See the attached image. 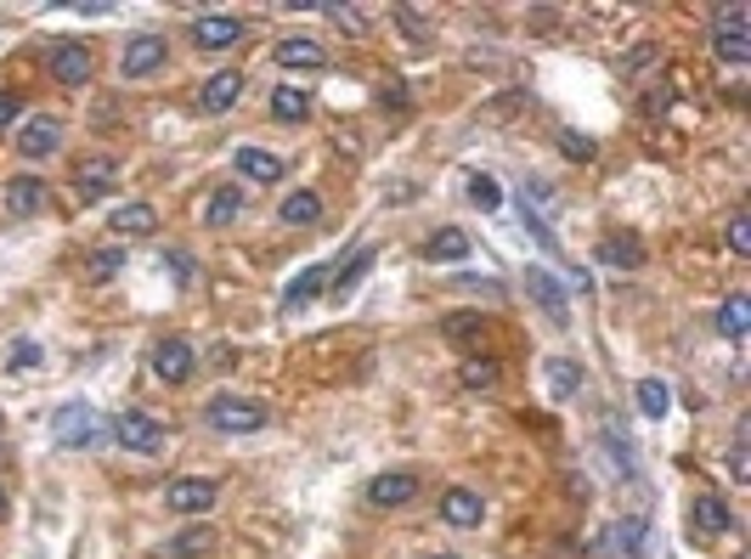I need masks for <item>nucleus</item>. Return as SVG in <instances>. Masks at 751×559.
Listing matches in <instances>:
<instances>
[{
    "mask_svg": "<svg viewBox=\"0 0 751 559\" xmlns=\"http://www.w3.org/2000/svg\"><path fill=\"white\" fill-rule=\"evenodd\" d=\"M170 271H175V283H193V260H186V249H170Z\"/></svg>",
    "mask_w": 751,
    "mask_h": 559,
    "instance_id": "obj_41",
    "label": "nucleus"
},
{
    "mask_svg": "<svg viewBox=\"0 0 751 559\" xmlns=\"http://www.w3.org/2000/svg\"><path fill=\"white\" fill-rule=\"evenodd\" d=\"M238 40H244V18H232V12H210L193 23V45H204V52H226Z\"/></svg>",
    "mask_w": 751,
    "mask_h": 559,
    "instance_id": "obj_10",
    "label": "nucleus"
},
{
    "mask_svg": "<svg viewBox=\"0 0 751 559\" xmlns=\"http://www.w3.org/2000/svg\"><path fill=\"white\" fill-rule=\"evenodd\" d=\"M441 334H447L452 345H481V334H486V322H481L475 311H452V316L441 322Z\"/></svg>",
    "mask_w": 751,
    "mask_h": 559,
    "instance_id": "obj_31",
    "label": "nucleus"
},
{
    "mask_svg": "<svg viewBox=\"0 0 751 559\" xmlns=\"http://www.w3.org/2000/svg\"><path fill=\"white\" fill-rule=\"evenodd\" d=\"M322 12H328V18H340V23H345V34H367V29H362V12H356V7H322Z\"/></svg>",
    "mask_w": 751,
    "mask_h": 559,
    "instance_id": "obj_40",
    "label": "nucleus"
},
{
    "mask_svg": "<svg viewBox=\"0 0 751 559\" xmlns=\"http://www.w3.org/2000/svg\"><path fill=\"white\" fill-rule=\"evenodd\" d=\"M639 412L644 418H667L673 412V385L667 379H639Z\"/></svg>",
    "mask_w": 751,
    "mask_h": 559,
    "instance_id": "obj_29",
    "label": "nucleus"
},
{
    "mask_svg": "<svg viewBox=\"0 0 751 559\" xmlns=\"http://www.w3.org/2000/svg\"><path fill=\"white\" fill-rule=\"evenodd\" d=\"M425 255H430V260H441V266L463 260V255H469V232H463V226H441L436 238L425 244Z\"/></svg>",
    "mask_w": 751,
    "mask_h": 559,
    "instance_id": "obj_28",
    "label": "nucleus"
},
{
    "mask_svg": "<svg viewBox=\"0 0 751 559\" xmlns=\"http://www.w3.org/2000/svg\"><path fill=\"white\" fill-rule=\"evenodd\" d=\"M114 181H119V164H114V159H103V153H97V159H85V164H79V175H74L79 198H103Z\"/></svg>",
    "mask_w": 751,
    "mask_h": 559,
    "instance_id": "obj_21",
    "label": "nucleus"
},
{
    "mask_svg": "<svg viewBox=\"0 0 751 559\" xmlns=\"http://www.w3.org/2000/svg\"><path fill=\"white\" fill-rule=\"evenodd\" d=\"M40 356H45V351H40L34 340H18V351L7 356V367H12V373H23V367H40Z\"/></svg>",
    "mask_w": 751,
    "mask_h": 559,
    "instance_id": "obj_38",
    "label": "nucleus"
},
{
    "mask_svg": "<svg viewBox=\"0 0 751 559\" xmlns=\"http://www.w3.org/2000/svg\"><path fill=\"white\" fill-rule=\"evenodd\" d=\"M210 548H215V531H210V526H186V531L164 537V542L153 548V559H204Z\"/></svg>",
    "mask_w": 751,
    "mask_h": 559,
    "instance_id": "obj_15",
    "label": "nucleus"
},
{
    "mask_svg": "<svg viewBox=\"0 0 751 559\" xmlns=\"http://www.w3.org/2000/svg\"><path fill=\"white\" fill-rule=\"evenodd\" d=\"M45 198H52V193H45L40 175H12V181H7V209H12V215H40Z\"/></svg>",
    "mask_w": 751,
    "mask_h": 559,
    "instance_id": "obj_20",
    "label": "nucleus"
},
{
    "mask_svg": "<svg viewBox=\"0 0 751 559\" xmlns=\"http://www.w3.org/2000/svg\"><path fill=\"white\" fill-rule=\"evenodd\" d=\"M430 559H452V553H430Z\"/></svg>",
    "mask_w": 751,
    "mask_h": 559,
    "instance_id": "obj_46",
    "label": "nucleus"
},
{
    "mask_svg": "<svg viewBox=\"0 0 751 559\" xmlns=\"http://www.w3.org/2000/svg\"><path fill=\"white\" fill-rule=\"evenodd\" d=\"M718 329H723L729 340H740V334L751 329V300H745V294H729V300H723V311H718Z\"/></svg>",
    "mask_w": 751,
    "mask_h": 559,
    "instance_id": "obj_33",
    "label": "nucleus"
},
{
    "mask_svg": "<svg viewBox=\"0 0 751 559\" xmlns=\"http://www.w3.org/2000/svg\"><path fill=\"white\" fill-rule=\"evenodd\" d=\"M153 373L164 385H186V379H193V345H186V340H159L153 345Z\"/></svg>",
    "mask_w": 751,
    "mask_h": 559,
    "instance_id": "obj_11",
    "label": "nucleus"
},
{
    "mask_svg": "<svg viewBox=\"0 0 751 559\" xmlns=\"http://www.w3.org/2000/svg\"><path fill=\"white\" fill-rule=\"evenodd\" d=\"M164 63H170L164 34H130V40H125V57H119V74H125V79H148V74H159Z\"/></svg>",
    "mask_w": 751,
    "mask_h": 559,
    "instance_id": "obj_6",
    "label": "nucleus"
},
{
    "mask_svg": "<svg viewBox=\"0 0 751 559\" xmlns=\"http://www.w3.org/2000/svg\"><path fill=\"white\" fill-rule=\"evenodd\" d=\"M593 260L610 266V271H639V266H644V249H639L633 238H604V244L593 249Z\"/></svg>",
    "mask_w": 751,
    "mask_h": 559,
    "instance_id": "obj_22",
    "label": "nucleus"
},
{
    "mask_svg": "<svg viewBox=\"0 0 751 559\" xmlns=\"http://www.w3.org/2000/svg\"><path fill=\"white\" fill-rule=\"evenodd\" d=\"M526 294H532V300H537V305H543L554 322H566V300H571V294H566V283H559L554 271H543V266H526Z\"/></svg>",
    "mask_w": 751,
    "mask_h": 559,
    "instance_id": "obj_14",
    "label": "nucleus"
},
{
    "mask_svg": "<svg viewBox=\"0 0 751 559\" xmlns=\"http://www.w3.org/2000/svg\"><path fill=\"white\" fill-rule=\"evenodd\" d=\"M119 266H125V249H90V266H85V271L97 277V283H108Z\"/></svg>",
    "mask_w": 751,
    "mask_h": 559,
    "instance_id": "obj_35",
    "label": "nucleus"
},
{
    "mask_svg": "<svg viewBox=\"0 0 751 559\" xmlns=\"http://www.w3.org/2000/svg\"><path fill=\"white\" fill-rule=\"evenodd\" d=\"M18 114H23V108H18V97H12V90H0V130H7Z\"/></svg>",
    "mask_w": 751,
    "mask_h": 559,
    "instance_id": "obj_42",
    "label": "nucleus"
},
{
    "mask_svg": "<svg viewBox=\"0 0 751 559\" xmlns=\"http://www.w3.org/2000/svg\"><path fill=\"white\" fill-rule=\"evenodd\" d=\"M729 255H734V260H751V221H745V215H729Z\"/></svg>",
    "mask_w": 751,
    "mask_h": 559,
    "instance_id": "obj_36",
    "label": "nucleus"
},
{
    "mask_svg": "<svg viewBox=\"0 0 751 559\" xmlns=\"http://www.w3.org/2000/svg\"><path fill=\"white\" fill-rule=\"evenodd\" d=\"M57 148H63V119H52V114H34L18 130V153L23 159H45V153H57Z\"/></svg>",
    "mask_w": 751,
    "mask_h": 559,
    "instance_id": "obj_9",
    "label": "nucleus"
},
{
    "mask_svg": "<svg viewBox=\"0 0 751 559\" xmlns=\"http://www.w3.org/2000/svg\"><path fill=\"white\" fill-rule=\"evenodd\" d=\"M305 114H311V97H305L300 85H277V90H271V119H277V125H300Z\"/></svg>",
    "mask_w": 751,
    "mask_h": 559,
    "instance_id": "obj_26",
    "label": "nucleus"
},
{
    "mask_svg": "<svg viewBox=\"0 0 751 559\" xmlns=\"http://www.w3.org/2000/svg\"><path fill=\"white\" fill-rule=\"evenodd\" d=\"M45 74H52L57 85H85L90 74H97V57H90L85 40H57L52 52H45Z\"/></svg>",
    "mask_w": 751,
    "mask_h": 559,
    "instance_id": "obj_4",
    "label": "nucleus"
},
{
    "mask_svg": "<svg viewBox=\"0 0 751 559\" xmlns=\"http://www.w3.org/2000/svg\"><path fill=\"white\" fill-rule=\"evenodd\" d=\"M458 289H475V294L486 289V294H503V283H492V277H458Z\"/></svg>",
    "mask_w": 751,
    "mask_h": 559,
    "instance_id": "obj_44",
    "label": "nucleus"
},
{
    "mask_svg": "<svg viewBox=\"0 0 751 559\" xmlns=\"http://www.w3.org/2000/svg\"><path fill=\"white\" fill-rule=\"evenodd\" d=\"M277 68H322L328 63V52L317 40H305V34H289V40H277Z\"/></svg>",
    "mask_w": 751,
    "mask_h": 559,
    "instance_id": "obj_18",
    "label": "nucleus"
},
{
    "mask_svg": "<svg viewBox=\"0 0 751 559\" xmlns=\"http://www.w3.org/2000/svg\"><path fill=\"white\" fill-rule=\"evenodd\" d=\"M559 153H571V159H593V142H588V136L559 130Z\"/></svg>",
    "mask_w": 751,
    "mask_h": 559,
    "instance_id": "obj_39",
    "label": "nucleus"
},
{
    "mask_svg": "<svg viewBox=\"0 0 751 559\" xmlns=\"http://www.w3.org/2000/svg\"><path fill=\"white\" fill-rule=\"evenodd\" d=\"M441 520H447L452 531H475V526L486 520L481 492H469V486H447V492H441Z\"/></svg>",
    "mask_w": 751,
    "mask_h": 559,
    "instance_id": "obj_8",
    "label": "nucleus"
},
{
    "mask_svg": "<svg viewBox=\"0 0 751 559\" xmlns=\"http://www.w3.org/2000/svg\"><path fill=\"white\" fill-rule=\"evenodd\" d=\"M266 418L271 412L260 401H244V396H215L204 407V424L221 430V436H255V430H266Z\"/></svg>",
    "mask_w": 751,
    "mask_h": 559,
    "instance_id": "obj_1",
    "label": "nucleus"
},
{
    "mask_svg": "<svg viewBox=\"0 0 751 559\" xmlns=\"http://www.w3.org/2000/svg\"><path fill=\"white\" fill-rule=\"evenodd\" d=\"M322 289H328V271H322V266H305V271L294 277V283L283 289V300H289V305H311Z\"/></svg>",
    "mask_w": 751,
    "mask_h": 559,
    "instance_id": "obj_32",
    "label": "nucleus"
},
{
    "mask_svg": "<svg viewBox=\"0 0 751 559\" xmlns=\"http://www.w3.org/2000/svg\"><path fill=\"white\" fill-rule=\"evenodd\" d=\"M7 508H12V503H7V492H0V520H7Z\"/></svg>",
    "mask_w": 751,
    "mask_h": 559,
    "instance_id": "obj_45",
    "label": "nucleus"
},
{
    "mask_svg": "<svg viewBox=\"0 0 751 559\" xmlns=\"http://www.w3.org/2000/svg\"><path fill=\"white\" fill-rule=\"evenodd\" d=\"M277 215H283V226H317L322 221V198L317 193H289Z\"/></svg>",
    "mask_w": 751,
    "mask_h": 559,
    "instance_id": "obj_30",
    "label": "nucleus"
},
{
    "mask_svg": "<svg viewBox=\"0 0 751 559\" xmlns=\"http://www.w3.org/2000/svg\"><path fill=\"white\" fill-rule=\"evenodd\" d=\"M458 385H463V390H497V385H503V367H497L492 356H469V362L458 367Z\"/></svg>",
    "mask_w": 751,
    "mask_h": 559,
    "instance_id": "obj_27",
    "label": "nucleus"
},
{
    "mask_svg": "<svg viewBox=\"0 0 751 559\" xmlns=\"http://www.w3.org/2000/svg\"><path fill=\"white\" fill-rule=\"evenodd\" d=\"M412 497H418V475H407V470H390L379 481H367V503L373 508H407Z\"/></svg>",
    "mask_w": 751,
    "mask_h": 559,
    "instance_id": "obj_13",
    "label": "nucleus"
},
{
    "mask_svg": "<svg viewBox=\"0 0 751 559\" xmlns=\"http://www.w3.org/2000/svg\"><path fill=\"white\" fill-rule=\"evenodd\" d=\"M689 526H695V537H723V531L734 526V515H729V503H723L718 492H700V497L689 503Z\"/></svg>",
    "mask_w": 751,
    "mask_h": 559,
    "instance_id": "obj_12",
    "label": "nucleus"
},
{
    "mask_svg": "<svg viewBox=\"0 0 751 559\" xmlns=\"http://www.w3.org/2000/svg\"><path fill=\"white\" fill-rule=\"evenodd\" d=\"M469 204H475V209H503V186L492 181V175H469Z\"/></svg>",
    "mask_w": 751,
    "mask_h": 559,
    "instance_id": "obj_34",
    "label": "nucleus"
},
{
    "mask_svg": "<svg viewBox=\"0 0 751 559\" xmlns=\"http://www.w3.org/2000/svg\"><path fill=\"white\" fill-rule=\"evenodd\" d=\"M718 29H712V52L729 63V68H740V63H751V12L745 7H723L718 18H712Z\"/></svg>",
    "mask_w": 751,
    "mask_h": 559,
    "instance_id": "obj_3",
    "label": "nucleus"
},
{
    "mask_svg": "<svg viewBox=\"0 0 751 559\" xmlns=\"http://www.w3.org/2000/svg\"><path fill=\"white\" fill-rule=\"evenodd\" d=\"M108 436L119 441V447H130V452H142V458H153V452H164V424L153 412H114L108 418Z\"/></svg>",
    "mask_w": 751,
    "mask_h": 559,
    "instance_id": "obj_2",
    "label": "nucleus"
},
{
    "mask_svg": "<svg viewBox=\"0 0 751 559\" xmlns=\"http://www.w3.org/2000/svg\"><path fill=\"white\" fill-rule=\"evenodd\" d=\"M244 215V193L238 186H215V193L204 198V226H232Z\"/></svg>",
    "mask_w": 751,
    "mask_h": 559,
    "instance_id": "obj_24",
    "label": "nucleus"
},
{
    "mask_svg": "<svg viewBox=\"0 0 751 559\" xmlns=\"http://www.w3.org/2000/svg\"><path fill=\"white\" fill-rule=\"evenodd\" d=\"M215 497H221V486L210 475H181V481L164 486V508H170V515H210Z\"/></svg>",
    "mask_w": 751,
    "mask_h": 559,
    "instance_id": "obj_5",
    "label": "nucleus"
},
{
    "mask_svg": "<svg viewBox=\"0 0 751 559\" xmlns=\"http://www.w3.org/2000/svg\"><path fill=\"white\" fill-rule=\"evenodd\" d=\"M644 537H650V520H644V515H627V520H616V526L604 531V548H610V553H639Z\"/></svg>",
    "mask_w": 751,
    "mask_h": 559,
    "instance_id": "obj_25",
    "label": "nucleus"
},
{
    "mask_svg": "<svg viewBox=\"0 0 751 559\" xmlns=\"http://www.w3.org/2000/svg\"><path fill=\"white\" fill-rule=\"evenodd\" d=\"M108 226L119 232V238H153V232H159V209L153 204H119L108 215Z\"/></svg>",
    "mask_w": 751,
    "mask_h": 559,
    "instance_id": "obj_17",
    "label": "nucleus"
},
{
    "mask_svg": "<svg viewBox=\"0 0 751 559\" xmlns=\"http://www.w3.org/2000/svg\"><path fill=\"white\" fill-rule=\"evenodd\" d=\"M57 447H74V452H85L90 441H97V436H108V424H103V418L97 412H90L85 401H74V407H63L57 412Z\"/></svg>",
    "mask_w": 751,
    "mask_h": 559,
    "instance_id": "obj_7",
    "label": "nucleus"
},
{
    "mask_svg": "<svg viewBox=\"0 0 751 559\" xmlns=\"http://www.w3.org/2000/svg\"><path fill=\"white\" fill-rule=\"evenodd\" d=\"M367 266H373V249H362V255H356V260H351V266H345V271H340V277H334V289H340V294H345V289H351V283H362V277H367Z\"/></svg>",
    "mask_w": 751,
    "mask_h": 559,
    "instance_id": "obj_37",
    "label": "nucleus"
},
{
    "mask_svg": "<svg viewBox=\"0 0 751 559\" xmlns=\"http://www.w3.org/2000/svg\"><path fill=\"white\" fill-rule=\"evenodd\" d=\"M238 97H244V68H221V74H210V85H204V114H226Z\"/></svg>",
    "mask_w": 751,
    "mask_h": 559,
    "instance_id": "obj_19",
    "label": "nucleus"
},
{
    "mask_svg": "<svg viewBox=\"0 0 751 559\" xmlns=\"http://www.w3.org/2000/svg\"><path fill=\"white\" fill-rule=\"evenodd\" d=\"M232 164H238V175L244 181H255V186H271V181H283V159H277V153H266V148H238V159H232Z\"/></svg>",
    "mask_w": 751,
    "mask_h": 559,
    "instance_id": "obj_16",
    "label": "nucleus"
},
{
    "mask_svg": "<svg viewBox=\"0 0 751 559\" xmlns=\"http://www.w3.org/2000/svg\"><path fill=\"white\" fill-rule=\"evenodd\" d=\"M543 379H548V396L566 401V396H577V390H582V367H577V362H566V356H548V362H543Z\"/></svg>",
    "mask_w": 751,
    "mask_h": 559,
    "instance_id": "obj_23",
    "label": "nucleus"
},
{
    "mask_svg": "<svg viewBox=\"0 0 751 559\" xmlns=\"http://www.w3.org/2000/svg\"><path fill=\"white\" fill-rule=\"evenodd\" d=\"M729 470H734V481H751V458H745V447L729 452Z\"/></svg>",
    "mask_w": 751,
    "mask_h": 559,
    "instance_id": "obj_43",
    "label": "nucleus"
}]
</instances>
